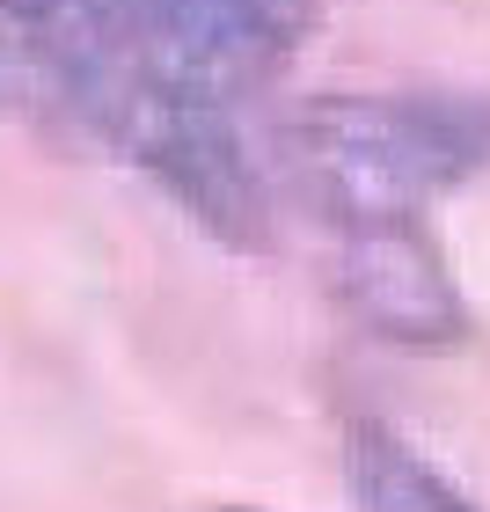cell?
Returning <instances> with one entry per match:
<instances>
[{"label":"cell","mask_w":490,"mask_h":512,"mask_svg":"<svg viewBox=\"0 0 490 512\" xmlns=\"http://www.w3.org/2000/svg\"><path fill=\"white\" fill-rule=\"evenodd\" d=\"M330 0H0L66 81L147 66L235 103L300 52Z\"/></svg>","instance_id":"cell-1"},{"label":"cell","mask_w":490,"mask_h":512,"mask_svg":"<svg viewBox=\"0 0 490 512\" xmlns=\"http://www.w3.org/2000/svg\"><path fill=\"white\" fill-rule=\"evenodd\" d=\"M81 118L118 147L154 191H169L213 242L227 249H271V191L242 147L227 96H205L191 81L147 74V66H110V74L66 81Z\"/></svg>","instance_id":"cell-2"},{"label":"cell","mask_w":490,"mask_h":512,"mask_svg":"<svg viewBox=\"0 0 490 512\" xmlns=\"http://www.w3.org/2000/svg\"><path fill=\"white\" fill-rule=\"evenodd\" d=\"M293 154L337 227L417 220L490 161V118L432 96H315L293 118Z\"/></svg>","instance_id":"cell-3"},{"label":"cell","mask_w":490,"mask_h":512,"mask_svg":"<svg viewBox=\"0 0 490 512\" xmlns=\"http://www.w3.org/2000/svg\"><path fill=\"white\" fill-rule=\"evenodd\" d=\"M330 278L359 330L403 344V352H447L469 337V300L417 220H352Z\"/></svg>","instance_id":"cell-4"},{"label":"cell","mask_w":490,"mask_h":512,"mask_svg":"<svg viewBox=\"0 0 490 512\" xmlns=\"http://www.w3.org/2000/svg\"><path fill=\"white\" fill-rule=\"evenodd\" d=\"M344 469H352L359 512H483L447 469H432L410 439H395L388 425L359 417L344 432Z\"/></svg>","instance_id":"cell-5"},{"label":"cell","mask_w":490,"mask_h":512,"mask_svg":"<svg viewBox=\"0 0 490 512\" xmlns=\"http://www.w3.org/2000/svg\"><path fill=\"white\" fill-rule=\"evenodd\" d=\"M213 512H256V505H213Z\"/></svg>","instance_id":"cell-6"}]
</instances>
